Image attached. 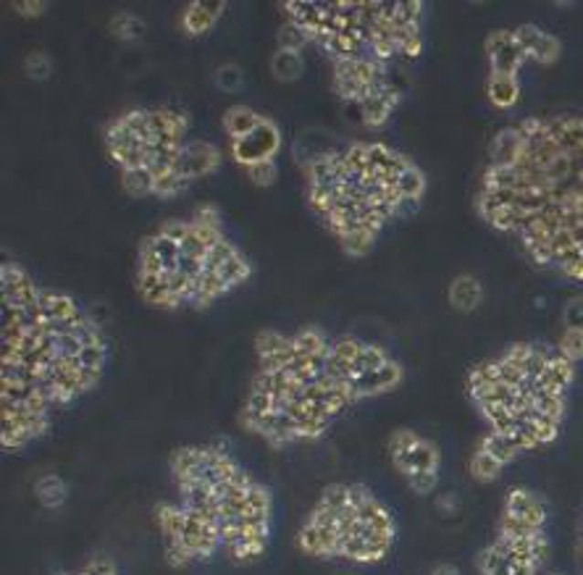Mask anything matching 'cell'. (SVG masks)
<instances>
[{
    "mask_svg": "<svg viewBox=\"0 0 583 575\" xmlns=\"http://www.w3.org/2000/svg\"><path fill=\"white\" fill-rule=\"evenodd\" d=\"M273 74H276V79H281V82H292V79H297L300 74H302V58H300V53L297 50H276V56H273Z\"/></svg>",
    "mask_w": 583,
    "mask_h": 575,
    "instance_id": "cell-15",
    "label": "cell"
},
{
    "mask_svg": "<svg viewBox=\"0 0 583 575\" xmlns=\"http://www.w3.org/2000/svg\"><path fill=\"white\" fill-rule=\"evenodd\" d=\"M279 142H281L279 129L273 127L271 121L263 119L248 137L231 140V150H234V158L248 169V166H255L260 161H273Z\"/></svg>",
    "mask_w": 583,
    "mask_h": 575,
    "instance_id": "cell-1",
    "label": "cell"
},
{
    "mask_svg": "<svg viewBox=\"0 0 583 575\" xmlns=\"http://www.w3.org/2000/svg\"><path fill=\"white\" fill-rule=\"evenodd\" d=\"M371 242H374V236L366 235V232H353V235L342 236V247H344L350 256H363V253H368Z\"/></svg>",
    "mask_w": 583,
    "mask_h": 575,
    "instance_id": "cell-41",
    "label": "cell"
},
{
    "mask_svg": "<svg viewBox=\"0 0 583 575\" xmlns=\"http://www.w3.org/2000/svg\"><path fill=\"white\" fill-rule=\"evenodd\" d=\"M368 502H374V494L368 486H363V484H353L350 486V505H353L355 510H360L363 505H368Z\"/></svg>",
    "mask_w": 583,
    "mask_h": 575,
    "instance_id": "cell-49",
    "label": "cell"
},
{
    "mask_svg": "<svg viewBox=\"0 0 583 575\" xmlns=\"http://www.w3.org/2000/svg\"><path fill=\"white\" fill-rule=\"evenodd\" d=\"M521 98L518 77L510 74H492L489 77V100L497 108H513Z\"/></svg>",
    "mask_w": 583,
    "mask_h": 575,
    "instance_id": "cell-8",
    "label": "cell"
},
{
    "mask_svg": "<svg viewBox=\"0 0 583 575\" xmlns=\"http://www.w3.org/2000/svg\"><path fill=\"white\" fill-rule=\"evenodd\" d=\"M408 484H410V489L416 491V494H429V491H434V486L439 484V473H434V470L410 473V476H408Z\"/></svg>",
    "mask_w": 583,
    "mask_h": 575,
    "instance_id": "cell-42",
    "label": "cell"
},
{
    "mask_svg": "<svg viewBox=\"0 0 583 575\" xmlns=\"http://www.w3.org/2000/svg\"><path fill=\"white\" fill-rule=\"evenodd\" d=\"M224 3H192L185 11V29L189 35H203L221 16Z\"/></svg>",
    "mask_w": 583,
    "mask_h": 575,
    "instance_id": "cell-6",
    "label": "cell"
},
{
    "mask_svg": "<svg viewBox=\"0 0 583 575\" xmlns=\"http://www.w3.org/2000/svg\"><path fill=\"white\" fill-rule=\"evenodd\" d=\"M418 444H420V436L413 434V431H408V428H402V431H397L395 436H392V455H399V452H413Z\"/></svg>",
    "mask_w": 583,
    "mask_h": 575,
    "instance_id": "cell-44",
    "label": "cell"
},
{
    "mask_svg": "<svg viewBox=\"0 0 583 575\" xmlns=\"http://www.w3.org/2000/svg\"><path fill=\"white\" fill-rule=\"evenodd\" d=\"M218 150L208 142H189L187 148L179 150V158L174 163V173H182L187 179L203 176L218 166Z\"/></svg>",
    "mask_w": 583,
    "mask_h": 575,
    "instance_id": "cell-3",
    "label": "cell"
},
{
    "mask_svg": "<svg viewBox=\"0 0 583 575\" xmlns=\"http://www.w3.org/2000/svg\"><path fill=\"white\" fill-rule=\"evenodd\" d=\"M35 491H37V499L45 507H61L63 499H66V486H63L58 476H42Z\"/></svg>",
    "mask_w": 583,
    "mask_h": 575,
    "instance_id": "cell-19",
    "label": "cell"
},
{
    "mask_svg": "<svg viewBox=\"0 0 583 575\" xmlns=\"http://www.w3.org/2000/svg\"><path fill=\"white\" fill-rule=\"evenodd\" d=\"M26 66H29V74H32V77H48V71H50V64H48L45 56H32V58L26 61Z\"/></svg>",
    "mask_w": 583,
    "mask_h": 575,
    "instance_id": "cell-53",
    "label": "cell"
},
{
    "mask_svg": "<svg viewBox=\"0 0 583 575\" xmlns=\"http://www.w3.org/2000/svg\"><path fill=\"white\" fill-rule=\"evenodd\" d=\"M287 14H290V22L302 26V29L311 35V40L318 35V29H321V24H323V8H321V3L292 0V3H287Z\"/></svg>",
    "mask_w": 583,
    "mask_h": 575,
    "instance_id": "cell-7",
    "label": "cell"
},
{
    "mask_svg": "<svg viewBox=\"0 0 583 575\" xmlns=\"http://www.w3.org/2000/svg\"><path fill=\"white\" fill-rule=\"evenodd\" d=\"M192 224L195 226H206V229H218V215H216V211H210V208H203V211H197V215L192 218Z\"/></svg>",
    "mask_w": 583,
    "mask_h": 575,
    "instance_id": "cell-52",
    "label": "cell"
},
{
    "mask_svg": "<svg viewBox=\"0 0 583 575\" xmlns=\"http://www.w3.org/2000/svg\"><path fill=\"white\" fill-rule=\"evenodd\" d=\"M360 110H363V121H366V124L378 127V124H384V119L389 116L392 106H389L384 98H366V100L360 103Z\"/></svg>",
    "mask_w": 583,
    "mask_h": 575,
    "instance_id": "cell-28",
    "label": "cell"
},
{
    "mask_svg": "<svg viewBox=\"0 0 583 575\" xmlns=\"http://www.w3.org/2000/svg\"><path fill=\"white\" fill-rule=\"evenodd\" d=\"M187 176H182V173H166V176H161V179H155V194H161V197H168V194H179V192H185L189 187Z\"/></svg>",
    "mask_w": 583,
    "mask_h": 575,
    "instance_id": "cell-33",
    "label": "cell"
},
{
    "mask_svg": "<svg viewBox=\"0 0 583 575\" xmlns=\"http://www.w3.org/2000/svg\"><path fill=\"white\" fill-rule=\"evenodd\" d=\"M176 271H179V274H185V277L195 281V278L203 274V260H197V257L179 256V263H176Z\"/></svg>",
    "mask_w": 583,
    "mask_h": 575,
    "instance_id": "cell-48",
    "label": "cell"
},
{
    "mask_svg": "<svg viewBox=\"0 0 583 575\" xmlns=\"http://www.w3.org/2000/svg\"><path fill=\"white\" fill-rule=\"evenodd\" d=\"M426 470L439 473V449L437 444L420 439V444L410 452V473H426ZM410 473H408V476H410ZM408 476H405V478H408Z\"/></svg>",
    "mask_w": 583,
    "mask_h": 575,
    "instance_id": "cell-17",
    "label": "cell"
},
{
    "mask_svg": "<svg viewBox=\"0 0 583 575\" xmlns=\"http://www.w3.org/2000/svg\"><path fill=\"white\" fill-rule=\"evenodd\" d=\"M525 140H523L521 129L507 127L492 142V169H515L521 161Z\"/></svg>",
    "mask_w": 583,
    "mask_h": 575,
    "instance_id": "cell-4",
    "label": "cell"
},
{
    "mask_svg": "<svg viewBox=\"0 0 583 575\" xmlns=\"http://www.w3.org/2000/svg\"><path fill=\"white\" fill-rule=\"evenodd\" d=\"M74 337L82 341V347H95V344H103L101 340V331H98V326H95V320H82L77 329H74Z\"/></svg>",
    "mask_w": 583,
    "mask_h": 575,
    "instance_id": "cell-43",
    "label": "cell"
},
{
    "mask_svg": "<svg viewBox=\"0 0 583 575\" xmlns=\"http://www.w3.org/2000/svg\"><path fill=\"white\" fill-rule=\"evenodd\" d=\"M158 526L164 536H179L185 533V507H174V505H164L158 507Z\"/></svg>",
    "mask_w": 583,
    "mask_h": 575,
    "instance_id": "cell-23",
    "label": "cell"
},
{
    "mask_svg": "<svg viewBox=\"0 0 583 575\" xmlns=\"http://www.w3.org/2000/svg\"><path fill=\"white\" fill-rule=\"evenodd\" d=\"M318 505L339 515V512L350 505V486H344V484H332V486H326V491L321 494V502H318Z\"/></svg>",
    "mask_w": 583,
    "mask_h": 575,
    "instance_id": "cell-26",
    "label": "cell"
},
{
    "mask_svg": "<svg viewBox=\"0 0 583 575\" xmlns=\"http://www.w3.org/2000/svg\"><path fill=\"white\" fill-rule=\"evenodd\" d=\"M481 449H486L494 460H500L502 465H510L518 455H521V449L513 444V439L510 436H502L497 431H489L483 439H481Z\"/></svg>",
    "mask_w": 583,
    "mask_h": 575,
    "instance_id": "cell-13",
    "label": "cell"
},
{
    "mask_svg": "<svg viewBox=\"0 0 583 575\" xmlns=\"http://www.w3.org/2000/svg\"><path fill=\"white\" fill-rule=\"evenodd\" d=\"M143 22L140 19H134V16H129V14H122V16H116L113 19V32L119 35V37H124V40H134V37H140L143 35Z\"/></svg>",
    "mask_w": 583,
    "mask_h": 575,
    "instance_id": "cell-36",
    "label": "cell"
},
{
    "mask_svg": "<svg viewBox=\"0 0 583 575\" xmlns=\"http://www.w3.org/2000/svg\"><path fill=\"white\" fill-rule=\"evenodd\" d=\"M166 274V271H164ZM161 277H153V274H140V292H143V298L147 302H153V305H161V308H179V302L171 298V292H168V284L166 278Z\"/></svg>",
    "mask_w": 583,
    "mask_h": 575,
    "instance_id": "cell-10",
    "label": "cell"
},
{
    "mask_svg": "<svg viewBox=\"0 0 583 575\" xmlns=\"http://www.w3.org/2000/svg\"><path fill=\"white\" fill-rule=\"evenodd\" d=\"M481 298H483V289H481V284L473 277L455 278V284L450 287V299H452V305L458 310H462V313L479 308Z\"/></svg>",
    "mask_w": 583,
    "mask_h": 575,
    "instance_id": "cell-9",
    "label": "cell"
},
{
    "mask_svg": "<svg viewBox=\"0 0 583 575\" xmlns=\"http://www.w3.org/2000/svg\"><path fill=\"white\" fill-rule=\"evenodd\" d=\"M542 37H544V32L539 29V26H534V24H523V26L515 29V40H518V45L525 50V56H528V58H531V53L536 50V45L542 43Z\"/></svg>",
    "mask_w": 583,
    "mask_h": 575,
    "instance_id": "cell-35",
    "label": "cell"
},
{
    "mask_svg": "<svg viewBox=\"0 0 583 575\" xmlns=\"http://www.w3.org/2000/svg\"><path fill=\"white\" fill-rule=\"evenodd\" d=\"M218 277L227 281V287H237V284H242L245 278L250 277V263L245 260L242 256H237L234 260H229L221 271H218Z\"/></svg>",
    "mask_w": 583,
    "mask_h": 575,
    "instance_id": "cell-30",
    "label": "cell"
},
{
    "mask_svg": "<svg viewBox=\"0 0 583 575\" xmlns=\"http://www.w3.org/2000/svg\"><path fill=\"white\" fill-rule=\"evenodd\" d=\"M297 547L305 554H313V557H326V549H323V538H321V531L313 526L311 520L300 528L297 533Z\"/></svg>",
    "mask_w": 583,
    "mask_h": 575,
    "instance_id": "cell-25",
    "label": "cell"
},
{
    "mask_svg": "<svg viewBox=\"0 0 583 575\" xmlns=\"http://www.w3.org/2000/svg\"><path fill=\"white\" fill-rule=\"evenodd\" d=\"M101 373H103V371H98V368H82V371H80V382H82L84 392L92 389L95 383L101 382Z\"/></svg>",
    "mask_w": 583,
    "mask_h": 575,
    "instance_id": "cell-54",
    "label": "cell"
},
{
    "mask_svg": "<svg viewBox=\"0 0 583 575\" xmlns=\"http://www.w3.org/2000/svg\"><path fill=\"white\" fill-rule=\"evenodd\" d=\"M387 362H389V358L384 355V350H378L376 344H363L357 361L353 362V376H360V373H376V371H381Z\"/></svg>",
    "mask_w": 583,
    "mask_h": 575,
    "instance_id": "cell-18",
    "label": "cell"
},
{
    "mask_svg": "<svg viewBox=\"0 0 583 575\" xmlns=\"http://www.w3.org/2000/svg\"><path fill=\"white\" fill-rule=\"evenodd\" d=\"M206 457V449L197 447H179L174 455H171V470H174V478L176 484H185L192 470L197 468Z\"/></svg>",
    "mask_w": 583,
    "mask_h": 575,
    "instance_id": "cell-12",
    "label": "cell"
},
{
    "mask_svg": "<svg viewBox=\"0 0 583 575\" xmlns=\"http://www.w3.org/2000/svg\"><path fill=\"white\" fill-rule=\"evenodd\" d=\"M179 250H182V256H187V257H197V260H206V256H208V245L200 239V235L192 229L187 236H185V242L179 245Z\"/></svg>",
    "mask_w": 583,
    "mask_h": 575,
    "instance_id": "cell-38",
    "label": "cell"
},
{
    "mask_svg": "<svg viewBox=\"0 0 583 575\" xmlns=\"http://www.w3.org/2000/svg\"><path fill=\"white\" fill-rule=\"evenodd\" d=\"M292 340L281 337V334H273V331H263L258 337V355L260 358H271V355H279L284 350H290Z\"/></svg>",
    "mask_w": 583,
    "mask_h": 575,
    "instance_id": "cell-31",
    "label": "cell"
},
{
    "mask_svg": "<svg viewBox=\"0 0 583 575\" xmlns=\"http://www.w3.org/2000/svg\"><path fill=\"white\" fill-rule=\"evenodd\" d=\"M360 350H363V341L355 340V337H342V340H336L332 344V350H329V361L353 368V362L357 361Z\"/></svg>",
    "mask_w": 583,
    "mask_h": 575,
    "instance_id": "cell-22",
    "label": "cell"
},
{
    "mask_svg": "<svg viewBox=\"0 0 583 575\" xmlns=\"http://www.w3.org/2000/svg\"><path fill=\"white\" fill-rule=\"evenodd\" d=\"M504 512L515 515V518H523L525 523L536 526V528H544L546 523V507L544 502L528 489H513L504 499Z\"/></svg>",
    "mask_w": 583,
    "mask_h": 575,
    "instance_id": "cell-5",
    "label": "cell"
},
{
    "mask_svg": "<svg viewBox=\"0 0 583 575\" xmlns=\"http://www.w3.org/2000/svg\"><path fill=\"white\" fill-rule=\"evenodd\" d=\"M84 575H116V568L105 559V557H98V559H92L87 568L82 570Z\"/></svg>",
    "mask_w": 583,
    "mask_h": 575,
    "instance_id": "cell-50",
    "label": "cell"
},
{
    "mask_svg": "<svg viewBox=\"0 0 583 575\" xmlns=\"http://www.w3.org/2000/svg\"><path fill=\"white\" fill-rule=\"evenodd\" d=\"M565 329L583 331V298L570 299V302L565 305Z\"/></svg>",
    "mask_w": 583,
    "mask_h": 575,
    "instance_id": "cell-45",
    "label": "cell"
},
{
    "mask_svg": "<svg viewBox=\"0 0 583 575\" xmlns=\"http://www.w3.org/2000/svg\"><path fill=\"white\" fill-rule=\"evenodd\" d=\"M418 203H420V200H416V197H402V200L397 203L395 214H402V215L416 214V211H418Z\"/></svg>",
    "mask_w": 583,
    "mask_h": 575,
    "instance_id": "cell-55",
    "label": "cell"
},
{
    "mask_svg": "<svg viewBox=\"0 0 583 575\" xmlns=\"http://www.w3.org/2000/svg\"><path fill=\"white\" fill-rule=\"evenodd\" d=\"M189 232H192V221H168V224H164V229H161L158 235L168 236V239H174L176 245H182Z\"/></svg>",
    "mask_w": 583,
    "mask_h": 575,
    "instance_id": "cell-47",
    "label": "cell"
},
{
    "mask_svg": "<svg viewBox=\"0 0 583 575\" xmlns=\"http://www.w3.org/2000/svg\"><path fill=\"white\" fill-rule=\"evenodd\" d=\"M397 190H399L402 197H416V200H420V194H423V190H426V179H423V173H420L416 166H410V169L399 176Z\"/></svg>",
    "mask_w": 583,
    "mask_h": 575,
    "instance_id": "cell-27",
    "label": "cell"
},
{
    "mask_svg": "<svg viewBox=\"0 0 583 575\" xmlns=\"http://www.w3.org/2000/svg\"><path fill=\"white\" fill-rule=\"evenodd\" d=\"M502 465L500 460H494L486 449H476V455L471 457V476L481 481V484H492V481H497L502 476Z\"/></svg>",
    "mask_w": 583,
    "mask_h": 575,
    "instance_id": "cell-14",
    "label": "cell"
},
{
    "mask_svg": "<svg viewBox=\"0 0 583 575\" xmlns=\"http://www.w3.org/2000/svg\"><path fill=\"white\" fill-rule=\"evenodd\" d=\"M308 40H311V35L294 22L284 24L279 29V45H281V50H297L300 53V47L308 43Z\"/></svg>",
    "mask_w": 583,
    "mask_h": 575,
    "instance_id": "cell-29",
    "label": "cell"
},
{
    "mask_svg": "<svg viewBox=\"0 0 583 575\" xmlns=\"http://www.w3.org/2000/svg\"><path fill=\"white\" fill-rule=\"evenodd\" d=\"M239 256L237 253V247L231 245L229 239H218L213 247L208 250V256H206V260H203V271H210V274H218L229 260H234V257Z\"/></svg>",
    "mask_w": 583,
    "mask_h": 575,
    "instance_id": "cell-21",
    "label": "cell"
},
{
    "mask_svg": "<svg viewBox=\"0 0 583 575\" xmlns=\"http://www.w3.org/2000/svg\"><path fill=\"white\" fill-rule=\"evenodd\" d=\"M105 344H95V347H84L80 352V361H82V368H98L103 371L105 365Z\"/></svg>",
    "mask_w": 583,
    "mask_h": 575,
    "instance_id": "cell-46",
    "label": "cell"
},
{
    "mask_svg": "<svg viewBox=\"0 0 583 575\" xmlns=\"http://www.w3.org/2000/svg\"><path fill=\"white\" fill-rule=\"evenodd\" d=\"M292 344H294V350H297L300 355H308V358L323 355V352L332 350V344L323 340V334L315 331V329H305V331L294 334V337H292Z\"/></svg>",
    "mask_w": 583,
    "mask_h": 575,
    "instance_id": "cell-16",
    "label": "cell"
},
{
    "mask_svg": "<svg viewBox=\"0 0 583 575\" xmlns=\"http://www.w3.org/2000/svg\"><path fill=\"white\" fill-rule=\"evenodd\" d=\"M147 242H150V247L155 250V256L164 260V268H166V271H176V263H179V256H182L179 245L164 235L150 236Z\"/></svg>",
    "mask_w": 583,
    "mask_h": 575,
    "instance_id": "cell-24",
    "label": "cell"
},
{
    "mask_svg": "<svg viewBox=\"0 0 583 575\" xmlns=\"http://www.w3.org/2000/svg\"><path fill=\"white\" fill-rule=\"evenodd\" d=\"M42 8H45V3H26V0L16 3V11H19V14H26V16H35V14H40Z\"/></svg>",
    "mask_w": 583,
    "mask_h": 575,
    "instance_id": "cell-56",
    "label": "cell"
},
{
    "mask_svg": "<svg viewBox=\"0 0 583 575\" xmlns=\"http://www.w3.org/2000/svg\"><path fill=\"white\" fill-rule=\"evenodd\" d=\"M395 150L384 148V145H368V169L381 173L384 169H389V163L395 161Z\"/></svg>",
    "mask_w": 583,
    "mask_h": 575,
    "instance_id": "cell-37",
    "label": "cell"
},
{
    "mask_svg": "<svg viewBox=\"0 0 583 575\" xmlns=\"http://www.w3.org/2000/svg\"><path fill=\"white\" fill-rule=\"evenodd\" d=\"M166 268H164V260L155 256V250L150 247V242L143 245V256H140V274H153V277H161Z\"/></svg>",
    "mask_w": 583,
    "mask_h": 575,
    "instance_id": "cell-39",
    "label": "cell"
},
{
    "mask_svg": "<svg viewBox=\"0 0 583 575\" xmlns=\"http://www.w3.org/2000/svg\"><path fill=\"white\" fill-rule=\"evenodd\" d=\"M434 575H460V573H458V568H452V565H441V568L434 570Z\"/></svg>",
    "mask_w": 583,
    "mask_h": 575,
    "instance_id": "cell-57",
    "label": "cell"
},
{
    "mask_svg": "<svg viewBox=\"0 0 583 575\" xmlns=\"http://www.w3.org/2000/svg\"><path fill=\"white\" fill-rule=\"evenodd\" d=\"M122 187H124L129 194H137V197H143V194H155V176L147 169L124 171Z\"/></svg>",
    "mask_w": 583,
    "mask_h": 575,
    "instance_id": "cell-20",
    "label": "cell"
},
{
    "mask_svg": "<svg viewBox=\"0 0 583 575\" xmlns=\"http://www.w3.org/2000/svg\"><path fill=\"white\" fill-rule=\"evenodd\" d=\"M560 352L570 362L583 361V331H576V329H565L563 340H560Z\"/></svg>",
    "mask_w": 583,
    "mask_h": 575,
    "instance_id": "cell-32",
    "label": "cell"
},
{
    "mask_svg": "<svg viewBox=\"0 0 583 575\" xmlns=\"http://www.w3.org/2000/svg\"><path fill=\"white\" fill-rule=\"evenodd\" d=\"M218 82H221V87H227V89H237V87L242 85V77H239V71L234 66H227V68L218 71Z\"/></svg>",
    "mask_w": 583,
    "mask_h": 575,
    "instance_id": "cell-51",
    "label": "cell"
},
{
    "mask_svg": "<svg viewBox=\"0 0 583 575\" xmlns=\"http://www.w3.org/2000/svg\"><path fill=\"white\" fill-rule=\"evenodd\" d=\"M557 56H560V40L544 32L542 43L536 45V50L531 53V58H534V61H539V64H555V61H557Z\"/></svg>",
    "mask_w": 583,
    "mask_h": 575,
    "instance_id": "cell-34",
    "label": "cell"
},
{
    "mask_svg": "<svg viewBox=\"0 0 583 575\" xmlns=\"http://www.w3.org/2000/svg\"><path fill=\"white\" fill-rule=\"evenodd\" d=\"M486 53L492 58V74H510V77H515L523 61L528 58L525 50L515 40V32H510V29H497L494 35H489Z\"/></svg>",
    "mask_w": 583,
    "mask_h": 575,
    "instance_id": "cell-2",
    "label": "cell"
},
{
    "mask_svg": "<svg viewBox=\"0 0 583 575\" xmlns=\"http://www.w3.org/2000/svg\"><path fill=\"white\" fill-rule=\"evenodd\" d=\"M248 176H250L258 187H269L273 179H276V166H273V161H260L255 166H248Z\"/></svg>",
    "mask_w": 583,
    "mask_h": 575,
    "instance_id": "cell-40",
    "label": "cell"
},
{
    "mask_svg": "<svg viewBox=\"0 0 583 575\" xmlns=\"http://www.w3.org/2000/svg\"><path fill=\"white\" fill-rule=\"evenodd\" d=\"M260 121H263V116H258L255 110H250V108H242V106L231 108L229 113L224 116V127H227V131L231 134V140L248 137V134H250L252 129L258 127Z\"/></svg>",
    "mask_w": 583,
    "mask_h": 575,
    "instance_id": "cell-11",
    "label": "cell"
}]
</instances>
